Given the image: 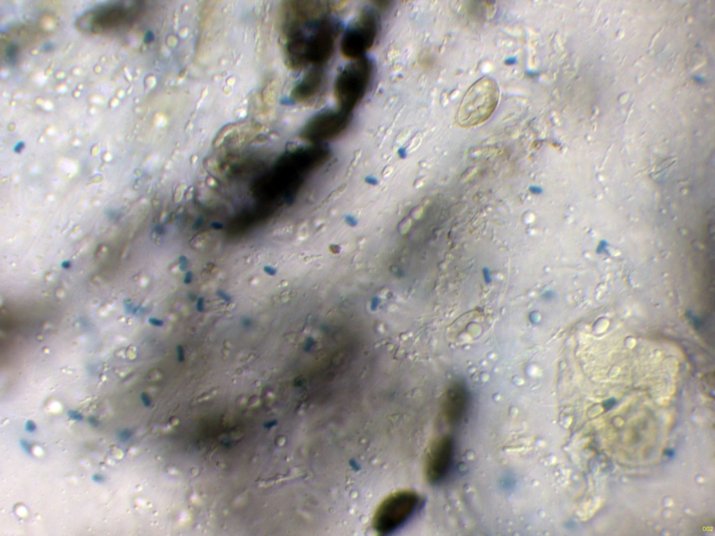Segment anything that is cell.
<instances>
[{
	"label": "cell",
	"instance_id": "4fadbf2b",
	"mask_svg": "<svg viewBox=\"0 0 715 536\" xmlns=\"http://www.w3.org/2000/svg\"><path fill=\"white\" fill-rule=\"evenodd\" d=\"M529 191L535 195H539L542 193V188L538 186H531L529 188Z\"/></svg>",
	"mask_w": 715,
	"mask_h": 536
},
{
	"label": "cell",
	"instance_id": "3957f363",
	"mask_svg": "<svg viewBox=\"0 0 715 536\" xmlns=\"http://www.w3.org/2000/svg\"><path fill=\"white\" fill-rule=\"evenodd\" d=\"M420 502L417 493L403 490L390 494L376 509L372 525L381 535H387L406 523L415 512Z\"/></svg>",
	"mask_w": 715,
	"mask_h": 536
},
{
	"label": "cell",
	"instance_id": "5b68a950",
	"mask_svg": "<svg viewBox=\"0 0 715 536\" xmlns=\"http://www.w3.org/2000/svg\"><path fill=\"white\" fill-rule=\"evenodd\" d=\"M331 10L330 2L323 1H288L282 6V27L284 33L302 30L310 23L320 22Z\"/></svg>",
	"mask_w": 715,
	"mask_h": 536
},
{
	"label": "cell",
	"instance_id": "8fae6325",
	"mask_svg": "<svg viewBox=\"0 0 715 536\" xmlns=\"http://www.w3.org/2000/svg\"><path fill=\"white\" fill-rule=\"evenodd\" d=\"M126 10L124 8H115L109 9L108 10H104L103 11H98L96 13V17H93L95 20L93 23L96 24V29H106V27H113V24L120 23L122 21L124 22L127 15L125 13Z\"/></svg>",
	"mask_w": 715,
	"mask_h": 536
},
{
	"label": "cell",
	"instance_id": "ba28073f",
	"mask_svg": "<svg viewBox=\"0 0 715 536\" xmlns=\"http://www.w3.org/2000/svg\"><path fill=\"white\" fill-rule=\"evenodd\" d=\"M454 442L447 435L436 438L430 445L425 462L426 479L432 484L442 480L448 474L452 460Z\"/></svg>",
	"mask_w": 715,
	"mask_h": 536
},
{
	"label": "cell",
	"instance_id": "6da1fadb",
	"mask_svg": "<svg viewBox=\"0 0 715 536\" xmlns=\"http://www.w3.org/2000/svg\"><path fill=\"white\" fill-rule=\"evenodd\" d=\"M499 99L496 82L484 76L466 91L459 105L455 121L462 128H471L487 121L495 110Z\"/></svg>",
	"mask_w": 715,
	"mask_h": 536
},
{
	"label": "cell",
	"instance_id": "30bf717a",
	"mask_svg": "<svg viewBox=\"0 0 715 536\" xmlns=\"http://www.w3.org/2000/svg\"><path fill=\"white\" fill-rule=\"evenodd\" d=\"M323 79L324 73L321 67H314L303 76L292 90V100L302 103L312 99L320 90Z\"/></svg>",
	"mask_w": 715,
	"mask_h": 536
},
{
	"label": "cell",
	"instance_id": "9c48e42d",
	"mask_svg": "<svg viewBox=\"0 0 715 536\" xmlns=\"http://www.w3.org/2000/svg\"><path fill=\"white\" fill-rule=\"evenodd\" d=\"M468 394L465 387L455 384L447 391L443 405V414L449 424L458 423L464 417L468 405Z\"/></svg>",
	"mask_w": 715,
	"mask_h": 536
},
{
	"label": "cell",
	"instance_id": "7c38bea8",
	"mask_svg": "<svg viewBox=\"0 0 715 536\" xmlns=\"http://www.w3.org/2000/svg\"><path fill=\"white\" fill-rule=\"evenodd\" d=\"M371 3L373 6L379 12H385L388 10L391 5V2L390 1L385 0L373 1Z\"/></svg>",
	"mask_w": 715,
	"mask_h": 536
},
{
	"label": "cell",
	"instance_id": "7a4b0ae2",
	"mask_svg": "<svg viewBox=\"0 0 715 536\" xmlns=\"http://www.w3.org/2000/svg\"><path fill=\"white\" fill-rule=\"evenodd\" d=\"M372 71V63L366 57L353 61L344 68L334 87L338 109L351 114L365 94Z\"/></svg>",
	"mask_w": 715,
	"mask_h": 536
},
{
	"label": "cell",
	"instance_id": "52a82bcc",
	"mask_svg": "<svg viewBox=\"0 0 715 536\" xmlns=\"http://www.w3.org/2000/svg\"><path fill=\"white\" fill-rule=\"evenodd\" d=\"M349 120L350 114L339 109L319 112L305 124L302 136L312 142L332 138L344 131Z\"/></svg>",
	"mask_w": 715,
	"mask_h": 536
},
{
	"label": "cell",
	"instance_id": "8992f818",
	"mask_svg": "<svg viewBox=\"0 0 715 536\" xmlns=\"http://www.w3.org/2000/svg\"><path fill=\"white\" fill-rule=\"evenodd\" d=\"M337 38V31L330 22L323 20L309 36H305V64L321 67L332 57Z\"/></svg>",
	"mask_w": 715,
	"mask_h": 536
},
{
	"label": "cell",
	"instance_id": "277c9868",
	"mask_svg": "<svg viewBox=\"0 0 715 536\" xmlns=\"http://www.w3.org/2000/svg\"><path fill=\"white\" fill-rule=\"evenodd\" d=\"M378 20L371 9L363 10L345 32L340 51L346 59L355 61L364 57L378 34Z\"/></svg>",
	"mask_w": 715,
	"mask_h": 536
}]
</instances>
